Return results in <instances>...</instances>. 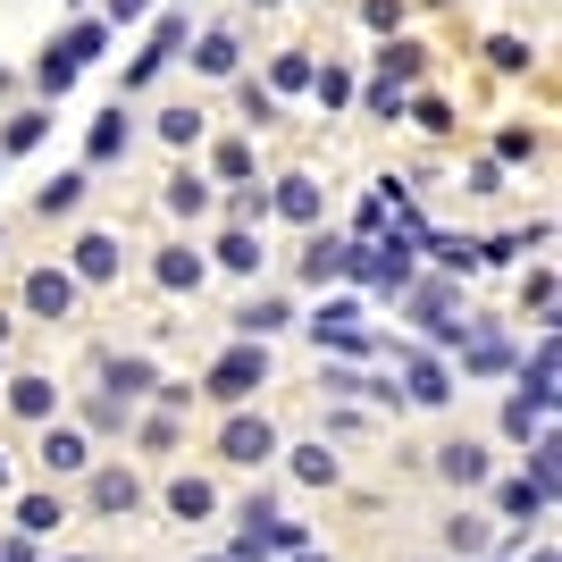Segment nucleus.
<instances>
[{"label": "nucleus", "instance_id": "f8f14e48", "mask_svg": "<svg viewBox=\"0 0 562 562\" xmlns=\"http://www.w3.org/2000/svg\"><path fill=\"white\" fill-rule=\"evenodd\" d=\"M9 403H18L25 420H43V412H50V386H43V378H18V395H9Z\"/></svg>", "mask_w": 562, "mask_h": 562}, {"label": "nucleus", "instance_id": "4468645a", "mask_svg": "<svg viewBox=\"0 0 562 562\" xmlns=\"http://www.w3.org/2000/svg\"><path fill=\"white\" fill-rule=\"evenodd\" d=\"M278 211H285V218H311V211H319V193H311V186H303V177H294V186H285V193H278Z\"/></svg>", "mask_w": 562, "mask_h": 562}, {"label": "nucleus", "instance_id": "ddd939ff", "mask_svg": "<svg viewBox=\"0 0 562 562\" xmlns=\"http://www.w3.org/2000/svg\"><path fill=\"white\" fill-rule=\"evenodd\" d=\"M76 202H85V177H59V186L43 193V211H50V218H59V211H76Z\"/></svg>", "mask_w": 562, "mask_h": 562}, {"label": "nucleus", "instance_id": "9d476101", "mask_svg": "<svg viewBox=\"0 0 562 562\" xmlns=\"http://www.w3.org/2000/svg\"><path fill=\"white\" fill-rule=\"evenodd\" d=\"M235 328H244V336H269V328H285V303H252V311H235Z\"/></svg>", "mask_w": 562, "mask_h": 562}, {"label": "nucleus", "instance_id": "20e7f679", "mask_svg": "<svg viewBox=\"0 0 562 562\" xmlns=\"http://www.w3.org/2000/svg\"><path fill=\"white\" fill-rule=\"evenodd\" d=\"M76 269H85V278H110V269H117V244H110V235H85V244H76Z\"/></svg>", "mask_w": 562, "mask_h": 562}, {"label": "nucleus", "instance_id": "6e6552de", "mask_svg": "<svg viewBox=\"0 0 562 562\" xmlns=\"http://www.w3.org/2000/svg\"><path fill=\"white\" fill-rule=\"evenodd\" d=\"M446 479L479 487V479H487V453H479V446H446Z\"/></svg>", "mask_w": 562, "mask_h": 562}, {"label": "nucleus", "instance_id": "9b49d317", "mask_svg": "<svg viewBox=\"0 0 562 562\" xmlns=\"http://www.w3.org/2000/svg\"><path fill=\"white\" fill-rule=\"evenodd\" d=\"M504 513H513V520L546 513V487H538V479H520V487H504Z\"/></svg>", "mask_w": 562, "mask_h": 562}, {"label": "nucleus", "instance_id": "0eeeda50", "mask_svg": "<svg viewBox=\"0 0 562 562\" xmlns=\"http://www.w3.org/2000/svg\"><path fill=\"white\" fill-rule=\"evenodd\" d=\"M43 462H50V470H85V437L50 428V437H43Z\"/></svg>", "mask_w": 562, "mask_h": 562}, {"label": "nucleus", "instance_id": "f257e3e1", "mask_svg": "<svg viewBox=\"0 0 562 562\" xmlns=\"http://www.w3.org/2000/svg\"><path fill=\"white\" fill-rule=\"evenodd\" d=\"M260 378H269V361H260V336H252V345H235L227 361L211 370V395H218V403H244Z\"/></svg>", "mask_w": 562, "mask_h": 562}, {"label": "nucleus", "instance_id": "2eb2a0df", "mask_svg": "<svg viewBox=\"0 0 562 562\" xmlns=\"http://www.w3.org/2000/svg\"><path fill=\"white\" fill-rule=\"evenodd\" d=\"M412 395H420V403H446V370H437V361H420V370H412Z\"/></svg>", "mask_w": 562, "mask_h": 562}, {"label": "nucleus", "instance_id": "a211bd4d", "mask_svg": "<svg viewBox=\"0 0 562 562\" xmlns=\"http://www.w3.org/2000/svg\"><path fill=\"white\" fill-rule=\"evenodd\" d=\"M110 386H126V395H143V386H151V361H117V370H110Z\"/></svg>", "mask_w": 562, "mask_h": 562}, {"label": "nucleus", "instance_id": "6ab92c4d", "mask_svg": "<svg viewBox=\"0 0 562 562\" xmlns=\"http://www.w3.org/2000/svg\"><path fill=\"white\" fill-rule=\"evenodd\" d=\"M193 278H202V260H186V252L160 260V285H193Z\"/></svg>", "mask_w": 562, "mask_h": 562}, {"label": "nucleus", "instance_id": "f3484780", "mask_svg": "<svg viewBox=\"0 0 562 562\" xmlns=\"http://www.w3.org/2000/svg\"><path fill=\"white\" fill-rule=\"evenodd\" d=\"M218 260H227V269H252L260 244H252V235H227V244H218Z\"/></svg>", "mask_w": 562, "mask_h": 562}, {"label": "nucleus", "instance_id": "f03ea898", "mask_svg": "<svg viewBox=\"0 0 562 562\" xmlns=\"http://www.w3.org/2000/svg\"><path fill=\"white\" fill-rule=\"evenodd\" d=\"M218 453H227V462H260V453H278V437H269V420H235L227 437H218Z\"/></svg>", "mask_w": 562, "mask_h": 562}, {"label": "nucleus", "instance_id": "1a4fd4ad", "mask_svg": "<svg viewBox=\"0 0 562 562\" xmlns=\"http://www.w3.org/2000/svg\"><path fill=\"white\" fill-rule=\"evenodd\" d=\"M168 504H177L186 520H202V513H211V487H202V479H177V487H168Z\"/></svg>", "mask_w": 562, "mask_h": 562}, {"label": "nucleus", "instance_id": "39448f33", "mask_svg": "<svg viewBox=\"0 0 562 562\" xmlns=\"http://www.w3.org/2000/svg\"><path fill=\"white\" fill-rule=\"evenodd\" d=\"M135 479H126V470H110V479H101V487H93V504H101V513H135Z\"/></svg>", "mask_w": 562, "mask_h": 562}, {"label": "nucleus", "instance_id": "dca6fc26", "mask_svg": "<svg viewBox=\"0 0 562 562\" xmlns=\"http://www.w3.org/2000/svg\"><path fill=\"white\" fill-rule=\"evenodd\" d=\"M18 520H25V529H34V538H43V529H59V504H50V495H34V504H25Z\"/></svg>", "mask_w": 562, "mask_h": 562}, {"label": "nucleus", "instance_id": "423d86ee", "mask_svg": "<svg viewBox=\"0 0 562 562\" xmlns=\"http://www.w3.org/2000/svg\"><path fill=\"white\" fill-rule=\"evenodd\" d=\"M319 336H328V345H361V311H352V303L319 311Z\"/></svg>", "mask_w": 562, "mask_h": 562}, {"label": "nucleus", "instance_id": "7ed1b4c3", "mask_svg": "<svg viewBox=\"0 0 562 562\" xmlns=\"http://www.w3.org/2000/svg\"><path fill=\"white\" fill-rule=\"evenodd\" d=\"M25 303L43 311V319H59V311H68V303H76V285H68V278H59V269H43V278L25 285Z\"/></svg>", "mask_w": 562, "mask_h": 562}, {"label": "nucleus", "instance_id": "aec40b11", "mask_svg": "<svg viewBox=\"0 0 562 562\" xmlns=\"http://www.w3.org/2000/svg\"><path fill=\"white\" fill-rule=\"evenodd\" d=\"M117 143H126V126H117V117H101V126H93V160H110Z\"/></svg>", "mask_w": 562, "mask_h": 562}]
</instances>
